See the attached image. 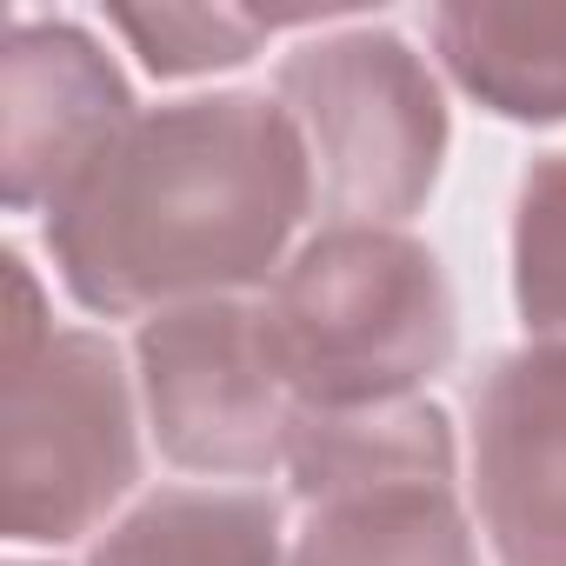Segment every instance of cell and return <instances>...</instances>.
Instances as JSON below:
<instances>
[{"label": "cell", "instance_id": "6da1fadb", "mask_svg": "<svg viewBox=\"0 0 566 566\" xmlns=\"http://www.w3.org/2000/svg\"><path fill=\"white\" fill-rule=\"evenodd\" d=\"M307 207L314 160L287 107L266 94H193L147 107L41 233L87 314L154 321L280 280Z\"/></svg>", "mask_w": 566, "mask_h": 566}, {"label": "cell", "instance_id": "7a4b0ae2", "mask_svg": "<svg viewBox=\"0 0 566 566\" xmlns=\"http://www.w3.org/2000/svg\"><path fill=\"white\" fill-rule=\"evenodd\" d=\"M140 486V380L94 327H54L48 294L8 253L0 354V533L74 546Z\"/></svg>", "mask_w": 566, "mask_h": 566}, {"label": "cell", "instance_id": "3957f363", "mask_svg": "<svg viewBox=\"0 0 566 566\" xmlns=\"http://www.w3.org/2000/svg\"><path fill=\"white\" fill-rule=\"evenodd\" d=\"M273 354L301 407L413 400L460 354L453 280L407 227H321L266 294Z\"/></svg>", "mask_w": 566, "mask_h": 566}, {"label": "cell", "instance_id": "277c9868", "mask_svg": "<svg viewBox=\"0 0 566 566\" xmlns=\"http://www.w3.org/2000/svg\"><path fill=\"white\" fill-rule=\"evenodd\" d=\"M273 101L294 114L314 200L334 227H400L427 207L447 167V94L394 28H347L280 61Z\"/></svg>", "mask_w": 566, "mask_h": 566}, {"label": "cell", "instance_id": "5b68a950", "mask_svg": "<svg viewBox=\"0 0 566 566\" xmlns=\"http://www.w3.org/2000/svg\"><path fill=\"white\" fill-rule=\"evenodd\" d=\"M134 380L160 460L207 480H266L287 467L301 394L273 354L266 301H193L140 321Z\"/></svg>", "mask_w": 566, "mask_h": 566}, {"label": "cell", "instance_id": "8992f818", "mask_svg": "<svg viewBox=\"0 0 566 566\" xmlns=\"http://www.w3.org/2000/svg\"><path fill=\"white\" fill-rule=\"evenodd\" d=\"M140 120L127 74L81 21L14 14L0 48V200L54 213Z\"/></svg>", "mask_w": 566, "mask_h": 566}, {"label": "cell", "instance_id": "52a82bcc", "mask_svg": "<svg viewBox=\"0 0 566 566\" xmlns=\"http://www.w3.org/2000/svg\"><path fill=\"white\" fill-rule=\"evenodd\" d=\"M473 506L500 566H566V354L520 347L473 394Z\"/></svg>", "mask_w": 566, "mask_h": 566}, {"label": "cell", "instance_id": "ba28073f", "mask_svg": "<svg viewBox=\"0 0 566 566\" xmlns=\"http://www.w3.org/2000/svg\"><path fill=\"white\" fill-rule=\"evenodd\" d=\"M287 480L301 506L354 493V486L460 480L453 420L427 394L374 400V407H301L294 440H287Z\"/></svg>", "mask_w": 566, "mask_h": 566}, {"label": "cell", "instance_id": "9c48e42d", "mask_svg": "<svg viewBox=\"0 0 566 566\" xmlns=\"http://www.w3.org/2000/svg\"><path fill=\"white\" fill-rule=\"evenodd\" d=\"M440 67L500 120L559 127L566 120V8H486L447 0L427 14Z\"/></svg>", "mask_w": 566, "mask_h": 566}, {"label": "cell", "instance_id": "30bf717a", "mask_svg": "<svg viewBox=\"0 0 566 566\" xmlns=\"http://www.w3.org/2000/svg\"><path fill=\"white\" fill-rule=\"evenodd\" d=\"M87 566H294V539L260 486H160L101 533Z\"/></svg>", "mask_w": 566, "mask_h": 566}, {"label": "cell", "instance_id": "8fae6325", "mask_svg": "<svg viewBox=\"0 0 566 566\" xmlns=\"http://www.w3.org/2000/svg\"><path fill=\"white\" fill-rule=\"evenodd\" d=\"M294 566H480L460 480L354 486L307 506Z\"/></svg>", "mask_w": 566, "mask_h": 566}, {"label": "cell", "instance_id": "7c38bea8", "mask_svg": "<svg viewBox=\"0 0 566 566\" xmlns=\"http://www.w3.org/2000/svg\"><path fill=\"white\" fill-rule=\"evenodd\" d=\"M513 307L526 347L566 354V147L539 154L513 193Z\"/></svg>", "mask_w": 566, "mask_h": 566}, {"label": "cell", "instance_id": "4fadbf2b", "mask_svg": "<svg viewBox=\"0 0 566 566\" xmlns=\"http://www.w3.org/2000/svg\"><path fill=\"white\" fill-rule=\"evenodd\" d=\"M107 28L140 54L147 74L193 81V74L247 67L280 21H260V14H240V8H114Z\"/></svg>", "mask_w": 566, "mask_h": 566}]
</instances>
